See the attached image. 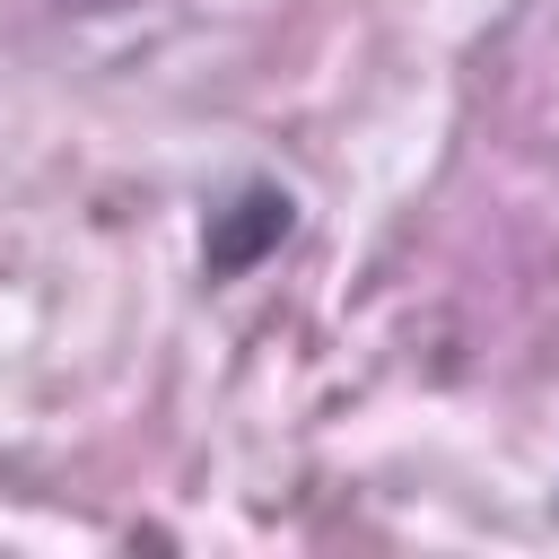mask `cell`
Here are the masks:
<instances>
[{"label":"cell","mask_w":559,"mask_h":559,"mask_svg":"<svg viewBox=\"0 0 559 559\" xmlns=\"http://www.w3.org/2000/svg\"><path fill=\"white\" fill-rule=\"evenodd\" d=\"M280 236H288V192L253 183L245 201H227V210H218V227H210V271H218V280H227V271H253Z\"/></svg>","instance_id":"6da1fadb"}]
</instances>
